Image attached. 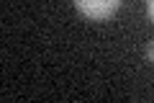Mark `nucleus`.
<instances>
[{
  "label": "nucleus",
  "instance_id": "7ed1b4c3",
  "mask_svg": "<svg viewBox=\"0 0 154 103\" xmlns=\"http://www.w3.org/2000/svg\"><path fill=\"white\" fill-rule=\"evenodd\" d=\"M146 11H149V18L154 21V0H146Z\"/></svg>",
  "mask_w": 154,
  "mask_h": 103
},
{
  "label": "nucleus",
  "instance_id": "f03ea898",
  "mask_svg": "<svg viewBox=\"0 0 154 103\" xmlns=\"http://www.w3.org/2000/svg\"><path fill=\"white\" fill-rule=\"evenodd\" d=\"M146 60H149V62H154V41L146 47Z\"/></svg>",
  "mask_w": 154,
  "mask_h": 103
},
{
  "label": "nucleus",
  "instance_id": "f257e3e1",
  "mask_svg": "<svg viewBox=\"0 0 154 103\" xmlns=\"http://www.w3.org/2000/svg\"><path fill=\"white\" fill-rule=\"evenodd\" d=\"M118 5H121V0H75V8L93 21H103V18L113 16Z\"/></svg>",
  "mask_w": 154,
  "mask_h": 103
}]
</instances>
